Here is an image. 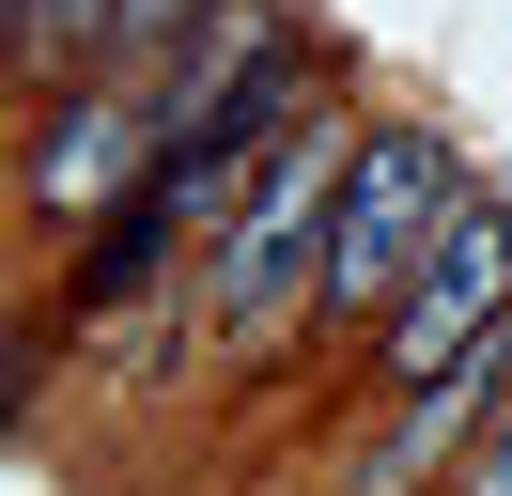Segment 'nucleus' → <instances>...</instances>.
Returning a JSON list of instances; mask_svg holds the SVG:
<instances>
[{"label":"nucleus","mask_w":512,"mask_h":496,"mask_svg":"<svg viewBox=\"0 0 512 496\" xmlns=\"http://www.w3.org/2000/svg\"><path fill=\"white\" fill-rule=\"evenodd\" d=\"M109 16H125V0H16V62H32V78H63V62L109 47Z\"/></svg>","instance_id":"nucleus-7"},{"label":"nucleus","mask_w":512,"mask_h":496,"mask_svg":"<svg viewBox=\"0 0 512 496\" xmlns=\"http://www.w3.org/2000/svg\"><path fill=\"white\" fill-rule=\"evenodd\" d=\"M450 202H466V155L435 140V124H373L342 171V202H326V264H311V326H388L404 310V279L435 264Z\"/></svg>","instance_id":"nucleus-1"},{"label":"nucleus","mask_w":512,"mask_h":496,"mask_svg":"<svg viewBox=\"0 0 512 496\" xmlns=\"http://www.w3.org/2000/svg\"><path fill=\"white\" fill-rule=\"evenodd\" d=\"M357 140H373V124L311 109L280 155H264V186L233 202L218 264H202V326H233V341H249V326H280V310H311V264H326V202H342Z\"/></svg>","instance_id":"nucleus-2"},{"label":"nucleus","mask_w":512,"mask_h":496,"mask_svg":"<svg viewBox=\"0 0 512 496\" xmlns=\"http://www.w3.org/2000/svg\"><path fill=\"white\" fill-rule=\"evenodd\" d=\"M218 16H233V0H125V16H109V47H94V78H171Z\"/></svg>","instance_id":"nucleus-6"},{"label":"nucleus","mask_w":512,"mask_h":496,"mask_svg":"<svg viewBox=\"0 0 512 496\" xmlns=\"http://www.w3.org/2000/svg\"><path fill=\"white\" fill-rule=\"evenodd\" d=\"M512 326V202H450V233H435V264L404 279V310L373 326V388H435V372H466L481 341Z\"/></svg>","instance_id":"nucleus-3"},{"label":"nucleus","mask_w":512,"mask_h":496,"mask_svg":"<svg viewBox=\"0 0 512 496\" xmlns=\"http://www.w3.org/2000/svg\"><path fill=\"white\" fill-rule=\"evenodd\" d=\"M450 496H512V434H497V450H481V465H466Z\"/></svg>","instance_id":"nucleus-8"},{"label":"nucleus","mask_w":512,"mask_h":496,"mask_svg":"<svg viewBox=\"0 0 512 496\" xmlns=\"http://www.w3.org/2000/svg\"><path fill=\"white\" fill-rule=\"evenodd\" d=\"M156 155H171L156 78H78V93H47V109H32V217H109V202H140Z\"/></svg>","instance_id":"nucleus-4"},{"label":"nucleus","mask_w":512,"mask_h":496,"mask_svg":"<svg viewBox=\"0 0 512 496\" xmlns=\"http://www.w3.org/2000/svg\"><path fill=\"white\" fill-rule=\"evenodd\" d=\"M512 434V326L481 341L466 372H435V388H404V419H388V450L357 465V496H435V481H466L481 450Z\"/></svg>","instance_id":"nucleus-5"}]
</instances>
